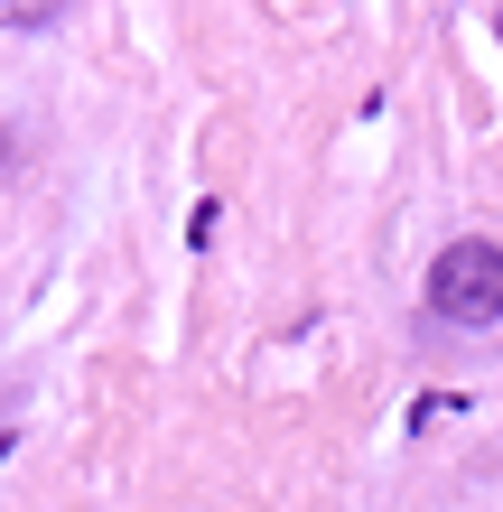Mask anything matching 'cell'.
Returning a JSON list of instances; mask_svg holds the SVG:
<instances>
[{
  "mask_svg": "<svg viewBox=\"0 0 503 512\" xmlns=\"http://www.w3.org/2000/svg\"><path fill=\"white\" fill-rule=\"evenodd\" d=\"M429 317L494 326L503 317V243H448L429 261Z\"/></svg>",
  "mask_w": 503,
  "mask_h": 512,
  "instance_id": "6da1fadb",
  "label": "cell"
},
{
  "mask_svg": "<svg viewBox=\"0 0 503 512\" xmlns=\"http://www.w3.org/2000/svg\"><path fill=\"white\" fill-rule=\"evenodd\" d=\"M66 0H0V28H47Z\"/></svg>",
  "mask_w": 503,
  "mask_h": 512,
  "instance_id": "7a4b0ae2",
  "label": "cell"
}]
</instances>
